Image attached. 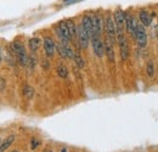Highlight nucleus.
<instances>
[{"label":"nucleus","instance_id":"1","mask_svg":"<svg viewBox=\"0 0 158 152\" xmlns=\"http://www.w3.org/2000/svg\"><path fill=\"white\" fill-rule=\"evenodd\" d=\"M10 50L12 53V55L19 60L22 66H28V55L26 53V49H24V45L20 43V41H14L11 45H10Z\"/></svg>","mask_w":158,"mask_h":152},{"label":"nucleus","instance_id":"2","mask_svg":"<svg viewBox=\"0 0 158 152\" xmlns=\"http://www.w3.org/2000/svg\"><path fill=\"white\" fill-rule=\"evenodd\" d=\"M103 28H105V32H106V36L107 39L111 41V43H116L117 41V28H116V24H114V19L112 16H107L105 22H103Z\"/></svg>","mask_w":158,"mask_h":152},{"label":"nucleus","instance_id":"3","mask_svg":"<svg viewBox=\"0 0 158 152\" xmlns=\"http://www.w3.org/2000/svg\"><path fill=\"white\" fill-rule=\"evenodd\" d=\"M56 33H57L59 38L61 39L62 44H67V43H68V41H71V39H72L71 33H69V31H68L67 24H66V22H64V21L59 22V24L56 26Z\"/></svg>","mask_w":158,"mask_h":152},{"label":"nucleus","instance_id":"4","mask_svg":"<svg viewBox=\"0 0 158 152\" xmlns=\"http://www.w3.org/2000/svg\"><path fill=\"white\" fill-rule=\"evenodd\" d=\"M117 43L119 45V51H120V57L122 60H128L129 57V44H128V40L125 38V36L123 33H119L117 34Z\"/></svg>","mask_w":158,"mask_h":152},{"label":"nucleus","instance_id":"5","mask_svg":"<svg viewBox=\"0 0 158 152\" xmlns=\"http://www.w3.org/2000/svg\"><path fill=\"white\" fill-rule=\"evenodd\" d=\"M134 39L136 40L138 45L140 48H146L147 45V34H146V31H145V26L142 24H139L135 28V33H134Z\"/></svg>","mask_w":158,"mask_h":152},{"label":"nucleus","instance_id":"6","mask_svg":"<svg viewBox=\"0 0 158 152\" xmlns=\"http://www.w3.org/2000/svg\"><path fill=\"white\" fill-rule=\"evenodd\" d=\"M91 21H93V34H91V37H101V33L103 31V19H102V17L100 15H94V16H91Z\"/></svg>","mask_w":158,"mask_h":152},{"label":"nucleus","instance_id":"7","mask_svg":"<svg viewBox=\"0 0 158 152\" xmlns=\"http://www.w3.org/2000/svg\"><path fill=\"white\" fill-rule=\"evenodd\" d=\"M77 37H78L79 45L81 49H86L88 45H89V41H90V36L86 33V31L83 28L81 24H79L77 27Z\"/></svg>","mask_w":158,"mask_h":152},{"label":"nucleus","instance_id":"8","mask_svg":"<svg viewBox=\"0 0 158 152\" xmlns=\"http://www.w3.org/2000/svg\"><path fill=\"white\" fill-rule=\"evenodd\" d=\"M113 19H114V24H116V28H117V34L123 33V28L125 26V16H124V12L120 9H117L114 11Z\"/></svg>","mask_w":158,"mask_h":152},{"label":"nucleus","instance_id":"9","mask_svg":"<svg viewBox=\"0 0 158 152\" xmlns=\"http://www.w3.org/2000/svg\"><path fill=\"white\" fill-rule=\"evenodd\" d=\"M90 39H91V45H93L94 54L101 58L105 55V44L102 43L100 37H91Z\"/></svg>","mask_w":158,"mask_h":152},{"label":"nucleus","instance_id":"10","mask_svg":"<svg viewBox=\"0 0 158 152\" xmlns=\"http://www.w3.org/2000/svg\"><path fill=\"white\" fill-rule=\"evenodd\" d=\"M124 16H125V29L134 38V33H135V28L138 26V22H136V19H134L130 14L124 12Z\"/></svg>","mask_w":158,"mask_h":152},{"label":"nucleus","instance_id":"11","mask_svg":"<svg viewBox=\"0 0 158 152\" xmlns=\"http://www.w3.org/2000/svg\"><path fill=\"white\" fill-rule=\"evenodd\" d=\"M56 50L59 51L60 56L62 58H73L74 57V51L67 45V44H57L56 45Z\"/></svg>","mask_w":158,"mask_h":152},{"label":"nucleus","instance_id":"12","mask_svg":"<svg viewBox=\"0 0 158 152\" xmlns=\"http://www.w3.org/2000/svg\"><path fill=\"white\" fill-rule=\"evenodd\" d=\"M55 50H56V45H55L54 40L50 37H45L44 38V51H45V55L48 57H52L54 54H55Z\"/></svg>","mask_w":158,"mask_h":152},{"label":"nucleus","instance_id":"13","mask_svg":"<svg viewBox=\"0 0 158 152\" xmlns=\"http://www.w3.org/2000/svg\"><path fill=\"white\" fill-rule=\"evenodd\" d=\"M105 54H106L107 58H108L111 62L114 61V49H113V43H111L108 39H106V41H105Z\"/></svg>","mask_w":158,"mask_h":152},{"label":"nucleus","instance_id":"14","mask_svg":"<svg viewBox=\"0 0 158 152\" xmlns=\"http://www.w3.org/2000/svg\"><path fill=\"white\" fill-rule=\"evenodd\" d=\"M81 26H83V28L86 31V33L91 37V34H93V21H91V16H88V15H85L83 19H81V23H80Z\"/></svg>","mask_w":158,"mask_h":152},{"label":"nucleus","instance_id":"15","mask_svg":"<svg viewBox=\"0 0 158 152\" xmlns=\"http://www.w3.org/2000/svg\"><path fill=\"white\" fill-rule=\"evenodd\" d=\"M139 19H140L141 24H142V26H145V27L150 26V24H151V22H152V17H151V15H150L146 10H141V11H140V14H139Z\"/></svg>","mask_w":158,"mask_h":152},{"label":"nucleus","instance_id":"16","mask_svg":"<svg viewBox=\"0 0 158 152\" xmlns=\"http://www.w3.org/2000/svg\"><path fill=\"white\" fill-rule=\"evenodd\" d=\"M15 141V135H9L1 144H0V152H5Z\"/></svg>","mask_w":158,"mask_h":152},{"label":"nucleus","instance_id":"17","mask_svg":"<svg viewBox=\"0 0 158 152\" xmlns=\"http://www.w3.org/2000/svg\"><path fill=\"white\" fill-rule=\"evenodd\" d=\"M64 22H66L67 28H68V31H69V33H71V37L74 38V37L77 36V26L74 24V22H73L72 19H66Z\"/></svg>","mask_w":158,"mask_h":152},{"label":"nucleus","instance_id":"18","mask_svg":"<svg viewBox=\"0 0 158 152\" xmlns=\"http://www.w3.org/2000/svg\"><path fill=\"white\" fill-rule=\"evenodd\" d=\"M40 45H41V39L40 38L29 39V49H31L33 53H34V51H37V50L39 49Z\"/></svg>","mask_w":158,"mask_h":152},{"label":"nucleus","instance_id":"19","mask_svg":"<svg viewBox=\"0 0 158 152\" xmlns=\"http://www.w3.org/2000/svg\"><path fill=\"white\" fill-rule=\"evenodd\" d=\"M23 95L27 99H32L34 96V89L32 87H29V85H26L23 88Z\"/></svg>","mask_w":158,"mask_h":152},{"label":"nucleus","instance_id":"20","mask_svg":"<svg viewBox=\"0 0 158 152\" xmlns=\"http://www.w3.org/2000/svg\"><path fill=\"white\" fill-rule=\"evenodd\" d=\"M57 74H59L60 78H67V76H68L67 67L63 66V65H60L59 67H57Z\"/></svg>","mask_w":158,"mask_h":152},{"label":"nucleus","instance_id":"21","mask_svg":"<svg viewBox=\"0 0 158 152\" xmlns=\"http://www.w3.org/2000/svg\"><path fill=\"white\" fill-rule=\"evenodd\" d=\"M73 60H74L76 65L78 66L79 68H84V66H85V62H84L83 57L80 56L78 53H74V57H73Z\"/></svg>","mask_w":158,"mask_h":152},{"label":"nucleus","instance_id":"22","mask_svg":"<svg viewBox=\"0 0 158 152\" xmlns=\"http://www.w3.org/2000/svg\"><path fill=\"white\" fill-rule=\"evenodd\" d=\"M147 74L151 78L155 76V65L152 61H148V63H147Z\"/></svg>","mask_w":158,"mask_h":152},{"label":"nucleus","instance_id":"23","mask_svg":"<svg viewBox=\"0 0 158 152\" xmlns=\"http://www.w3.org/2000/svg\"><path fill=\"white\" fill-rule=\"evenodd\" d=\"M39 144H40V142H39V141H38V140H35V139H33V140H32V142H31V145H32V146H31V147H32V150H34V149H37Z\"/></svg>","mask_w":158,"mask_h":152},{"label":"nucleus","instance_id":"24","mask_svg":"<svg viewBox=\"0 0 158 152\" xmlns=\"http://www.w3.org/2000/svg\"><path fill=\"white\" fill-rule=\"evenodd\" d=\"M1 60H2V56H1V49H0V62H1Z\"/></svg>","mask_w":158,"mask_h":152},{"label":"nucleus","instance_id":"25","mask_svg":"<svg viewBox=\"0 0 158 152\" xmlns=\"http://www.w3.org/2000/svg\"><path fill=\"white\" fill-rule=\"evenodd\" d=\"M44 152H52V151H50V150H46V151H44Z\"/></svg>","mask_w":158,"mask_h":152},{"label":"nucleus","instance_id":"26","mask_svg":"<svg viewBox=\"0 0 158 152\" xmlns=\"http://www.w3.org/2000/svg\"><path fill=\"white\" fill-rule=\"evenodd\" d=\"M157 37H158V27H157Z\"/></svg>","mask_w":158,"mask_h":152},{"label":"nucleus","instance_id":"27","mask_svg":"<svg viewBox=\"0 0 158 152\" xmlns=\"http://www.w3.org/2000/svg\"><path fill=\"white\" fill-rule=\"evenodd\" d=\"M12 152H17V151H12Z\"/></svg>","mask_w":158,"mask_h":152}]
</instances>
